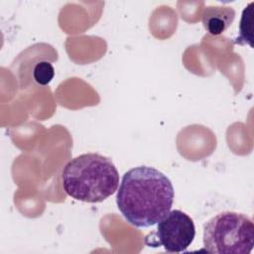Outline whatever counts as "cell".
Listing matches in <instances>:
<instances>
[{
    "mask_svg": "<svg viewBox=\"0 0 254 254\" xmlns=\"http://www.w3.org/2000/svg\"><path fill=\"white\" fill-rule=\"evenodd\" d=\"M62 184L66 194L76 200L101 202L117 190L119 174L111 159L86 153L66 163L62 172Z\"/></svg>",
    "mask_w": 254,
    "mask_h": 254,
    "instance_id": "2",
    "label": "cell"
},
{
    "mask_svg": "<svg viewBox=\"0 0 254 254\" xmlns=\"http://www.w3.org/2000/svg\"><path fill=\"white\" fill-rule=\"evenodd\" d=\"M55 76V68L47 61L38 62L33 68L34 80L40 85L49 84Z\"/></svg>",
    "mask_w": 254,
    "mask_h": 254,
    "instance_id": "6",
    "label": "cell"
},
{
    "mask_svg": "<svg viewBox=\"0 0 254 254\" xmlns=\"http://www.w3.org/2000/svg\"><path fill=\"white\" fill-rule=\"evenodd\" d=\"M235 19V11L226 6H208L203 10L201 21L204 29L213 36L222 34Z\"/></svg>",
    "mask_w": 254,
    "mask_h": 254,
    "instance_id": "5",
    "label": "cell"
},
{
    "mask_svg": "<svg viewBox=\"0 0 254 254\" xmlns=\"http://www.w3.org/2000/svg\"><path fill=\"white\" fill-rule=\"evenodd\" d=\"M203 246L209 253L249 254L254 246L251 218L235 211H223L203 226Z\"/></svg>",
    "mask_w": 254,
    "mask_h": 254,
    "instance_id": "3",
    "label": "cell"
},
{
    "mask_svg": "<svg viewBox=\"0 0 254 254\" xmlns=\"http://www.w3.org/2000/svg\"><path fill=\"white\" fill-rule=\"evenodd\" d=\"M156 245H161L167 252L179 253L185 251L192 243L195 236L193 220L186 212L175 209L169 211L157 225Z\"/></svg>",
    "mask_w": 254,
    "mask_h": 254,
    "instance_id": "4",
    "label": "cell"
},
{
    "mask_svg": "<svg viewBox=\"0 0 254 254\" xmlns=\"http://www.w3.org/2000/svg\"><path fill=\"white\" fill-rule=\"evenodd\" d=\"M174 197L172 182L166 175L153 167L139 166L123 175L116 203L127 222L147 228L167 215Z\"/></svg>",
    "mask_w": 254,
    "mask_h": 254,
    "instance_id": "1",
    "label": "cell"
}]
</instances>
